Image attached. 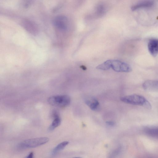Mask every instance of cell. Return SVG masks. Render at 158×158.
Instances as JSON below:
<instances>
[{
  "label": "cell",
  "mask_w": 158,
  "mask_h": 158,
  "mask_svg": "<svg viewBox=\"0 0 158 158\" xmlns=\"http://www.w3.org/2000/svg\"><path fill=\"white\" fill-rule=\"evenodd\" d=\"M120 100L127 104L142 106L148 109H150L151 107V104L145 98L137 94L124 96L121 98Z\"/></svg>",
  "instance_id": "obj_1"
},
{
  "label": "cell",
  "mask_w": 158,
  "mask_h": 158,
  "mask_svg": "<svg viewBox=\"0 0 158 158\" xmlns=\"http://www.w3.org/2000/svg\"><path fill=\"white\" fill-rule=\"evenodd\" d=\"M49 139L47 137H41L26 139L21 142L18 147L21 149L35 148L47 143Z\"/></svg>",
  "instance_id": "obj_2"
},
{
  "label": "cell",
  "mask_w": 158,
  "mask_h": 158,
  "mask_svg": "<svg viewBox=\"0 0 158 158\" xmlns=\"http://www.w3.org/2000/svg\"><path fill=\"white\" fill-rule=\"evenodd\" d=\"M106 61L108 69L111 68L116 72L128 73L132 70L131 67L128 64L121 61L117 60H109Z\"/></svg>",
  "instance_id": "obj_3"
},
{
  "label": "cell",
  "mask_w": 158,
  "mask_h": 158,
  "mask_svg": "<svg viewBox=\"0 0 158 158\" xmlns=\"http://www.w3.org/2000/svg\"><path fill=\"white\" fill-rule=\"evenodd\" d=\"M51 105L60 107L69 106L71 102L70 97L67 95H57L49 97L47 100Z\"/></svg>",
  "instance_id": "obj_4"
},
{
  "label": "cell",
  "mask_w": 158,
  "mask_h": 158,
  "mask_svg": "<svg viewBox=\"0 0 158 158\" xmlns=\"http://www.w3.org/2000/svg\"><path fill=\"white\" fill-rule=\"evenodd\" d=\"M68 18L64 15H60L55 17L52 20V23L57 29L64 31L68 28L69 24Z\"/></svg>",
  "instance_id": "obj_5"
},
{
  "label": "cell",
  "mask_w": 158,
  "mask_h": 158,
  "mask_svg": "<svg viewBox=\"0 0 158 158\" xmlns=\"http://www.w3.org/2000/svg\"><path fill=\"white\" fill-rule=\"evenodd\" d=\"M148 50L150 54L153 56H156L158 54V39L151 38L148 43Z\"/></svg>",
  "instance_id": "obj_6"
},
{
  "label": "cell",
  "mask_w": 158,
  "mask_h": 158,
  "mask_svg": "<svg viewBox=\"0 0 158 158\" xmlns=\"http://www.w3.org/2000/svg\"><path fill=\"white\" fill-rule=\"evenodd\" d=\"M106 12V8L104 4H98L95 8V10L90 18H98L102 17Z\"/></svg>",
  "instance_id": "obj_7"
},
{
  "label": "cell",
  "mask_w": 158,
  "mask_h": 158,
  "mask_svg": "<svg viewBox=\"0 0 158 158\" xmlns=\"http://www.w3.org/2000/svg\"><path fill=\"white\" fill-rule=\"evenodd\" d=\"M52 116L53 120L48 128V130L51 131L59 126L61 123V119L58 112L54 110L52 113Z\"/></svg>",
  "instance_id": "obj_8"
},
{
  "label": "cell",
  "mask_w": 158,
  "mask_h": 158,
  "mask_svg": "<svg viewBox=\"0 0 158 158\" xmlns=\"http://www.w3.org/2000/svg\"><path fill=\"white\" fill-rule=\"evenodd\" d=\"M144 89L150 91H158V81H147L143 85Z\"/></svg>",
  "instance_id": "obj_9"
},
{
  "label": "cell",
  "mask_w": 158,
  "mask_h": 158,
  "mask_svg": "<svg viewBox=\"0 0 158 158\" xmlns=\"http://www.w3.org/2000/svg\"><path fill=\"white\" fill-rule=\"evenodd\" d=\"M86 104L92 110L97 109L99 105L98 100L94 97H90L86 99L85 101Z\"/></svg>",
  "instance_id": "obj_10"
},
{
  "label": "cell",
  "mask_w": 158,
  "mask_h": 158,
  "mask_svg": "<svg viewBox=\"0 0 158 158\" xmlns=\"http://www.w3.org/2000/svg\"><path fill=\"white\" fill-rule=\"evenodd\" d=\"M153 4V2L152 1H143L132 6L131 7V10L134 11L140 8L150 7L152 6Z\"/></svg>",
  "instance_id": "obj_11"
},
{
  "label": "cell",
  "mask_w": 158,
  "mask_h": 158,
  "mask_svg": "<svg viewBox=\"0 0 158 158\" xmlns=\"http://www.w3.org/2000/svg\"><path fill=\"white\" fill-rule=\"evenodd\" d=\"M68 141H65L62 142L58 144L52 150V155H55L60 151L63 149L69 144Z\"/></svg>",
  "instance_id": "obj_12"
},
{
  "label": "cell",
  "mask_w": 158,
  "mask_h": 158,
  "mask_svg": "<svg viewBox=\"0 0 158 158\" xmlns=\"http://www.w3.org/2000/svg\"><path fill=\"white\" fill-rule=\"evenodd\" d=\"M145 132L148 135L158 138V128H148L145 130Z\"/></svg>",
  "instance_id": "obj_13"
},
{
  "label": "cell",
  "mask_w": 158,
  "mask_h": 158,
  "mask_svg": "<svg viewBox=\"0 0 158 158\" xmlns=\"http://www.w3.org/2000/svg\"><path fill=\"white\" fill-rule=\"evenodd\" d=\"M32 2V0H23L22 5L24 8H27L31 4Z\"/></svg>",
  "instance_id": "obj_14"
},
{
  "label": "cell",
  "mask_w": 158,
  "mask_h": 158,
  "mask_svg": "<svg viewBox=\"0 0 158 158\" xmlns=\"http://www.w3.org/2000/svg\"><path fill=\"white\" fill-rule=\"evenodd\" d=\"M106 124L109 126H113L115 125V123L111 121H107L106 122Z\"/></svg>",
  "instance_id": "obj_15"
},
{
  "label": "cell",
  "mask_w": 158,
  "mask_h": 158,
  "mask_svg": "<svg viewBox=\"0 0 158 158\" xmlns=\"http://www.w3.org/2000/svg\"><path fill=\"white\" fill-rule=\"evenodd\" d=\"M34 156V153L33 152H30L26 157L27 158H32Z\"/></svg>",
  "instance_id": "obj_16"
},
{
  "label": "cell",
  "mask_w": 158,
  "mask_h": 158,
  "mask_svg": "<svg viewBox=\"0 0 158 158\" xmlns=\"http://www.w3.org/2000/svg\"><path fill=\"white\" fill-rule=\"evenodd\" d=\"M81 68H82V69H83V70L86 69V68L85 67V66L82 65L81 66Z\"/></svg>",
  "instance_id": "obj_17"
}]
</instances>
